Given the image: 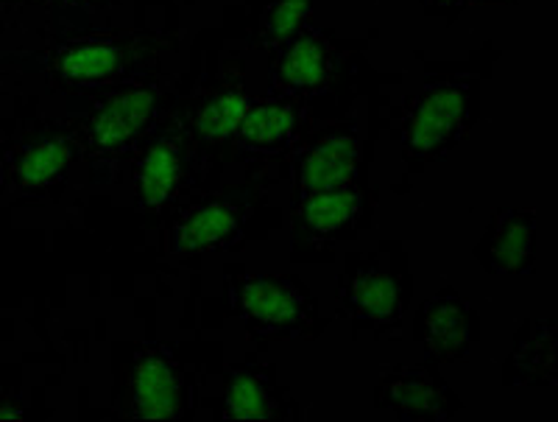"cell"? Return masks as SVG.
<instances>
[{"mask_svg": "<svg viewBox=\"0 0 558 422\" xmlns=\"http://www.w3.org/2000/svg\"><path fill=\"white\" fill-rule=\"evenodd\" d=\"M132 53L134 46L123 39H84L57 48L48 57V71L70 87H96L121 79L129 71Z\"/></svg>", "mask_w": 558, "mask_h": 422, "instance_id": "cell-1", "label": "cell"}, {"mask_svg": "<svg viewBox=\"0 0 558 422\" xmlns=\"http://www.w3.org/2000/svg\"><path fill=\"white\" fill-rule=\"evenodd\" d=\"M157 96L154 91H123L114 93L104 101L93 123H89V137H93V152L98 157H118L134 143V137L146 129L154 116Z\"/></svg>", "mask_w": 558, "mask_h": 422, "instance_id": "cell-2", "label": "cell"}, {"mask_svg": "<svg viewBox=\"0 0 558 422\" xmlns=\"http://www.w3.org/2000/svg\"><path fill=\"white\" fill-rule=\"evenodd\" d=\"M466 109V91L458 84H438L418 98L405 123V146L413 154H430L456 135Z\"/></svg>", "mask_w": 558, "mask_h": 422, "instance_id": "cell-3", "label": "cell"}, {"mask_svg": "<svg viewBox=\"0 0 558 422\" xmlns=\"http://www.w3.org/2000/svg\"><path fill=\"white\" fill-rule=\"evenodd\" d=\"M357 160H361V141H357V135L343 132V135L324 137L318 146H313L302 157V171H299L302 191L318 193L349 188Z\"/></svg>", "mask_w": 558, "mask_h": 422, "instance_id": "cell-4", "label": "cell"}, {"mask_svg": "<svg viewBox=\"0 0 558 422\" xmlns=\"http://www.w3.org/2000/svg\"><path fill=\"white\" fill-rule=\"evenodd\" d=\"M182 180V152L173 137H154L137 162V198L146 210H162Z\"/></svg>", "mask_w": 558, "mask_h": 422, "instance_id": "cell-5", "label": "cell"}, {"mask_svg": "<svg viewBox=\"0 0 558 422\" xmlns=\"http://www.w3.org/2000/svg\"><path fill=\"white\" fill-rule=\"evenodd\" d=\"M179 403H182V395H179V381L171 364L157 352L143 355L132 381L134 414L146 420H171L182 409Z\"/></svg>", "mask_w": 558, "mask_h": 422, "instance_id": "cell-6", "label": "cell"}, {"mask_svg": "<svg viewBox=\"0 0 558 422\" xmlns=\"http://www.w3.org/2000/svg\"><path fill=\"white\" fill-rule=\"evenodd\" d=\"M238 232V210L229 198L207 202L193 210L171 236V255H196L213 250L218 243H227Z\"/></svg>", "mask_w": 558, "mask_h": 422, "instance_id": "cell-7", "label": "cell"}, {"mask_svg": "<svg viewBox=\"0 0 558 422\" xmlns=\"http://www.w3.org/2000/svg\"><path fill=\"white\" fill-rule=\"evenodd\" d=\"M73 148L62 135H45L26 143L12 162V182L23 191L48 188L62 177L68 168Z\"/></svg>", "mask_w": 558, "mask_h": 422, "instance_id": "cell-8", "label": "cell"}, {"mask_svg": "<svg viewBox=\"0 0 558 422\" xmlns=\"http://www.w3.org/2000/svg\"><path fill=\"white\" fill-rule=\"evenodd\" d=\"M241 305L254 322L266 327H296L302 322V302L291 288L279 282L254 277L241 288Z\"/></svg>", "mask_w": 558, "mask_h": 422, "instance_id": "cell-9", "label": "cell"}, {"mask_svg": "<svg viewBox=\"0 0 558 422\" xmlns=\"http://www.w3.org/2000/svg\"><path fill=\"white\" fill-rule=\"evenodd\" d=\"M293 126H296V109H293V104H260V107H252L243 116L235 135L246 148L277 152V148H282L291 141Z\"/></svg>", "mask_w": 558, "mask_h": 422, "instance_id": "cell-10", "label": "cell"}, {"mask_svg": "<svg viewBox=\"0 0 558 422\" xmlns=\"http://www.w3.org/2000/svg\"><path fill=\"white\" fill-rule=\"evenodd\" d=\"M327 73H330V57L318 37H302L291 43L277 64L279 84H286L291 91L322 87Z\"/></svg>", "mask_w": 558, "mask_h": 422, "instance_id": "cell-11", "label": "cell"}, {"mask_svg": "<svg viewBox=\"0 0 558 422\" xmlns=\"http://www.w3.org/2000/svg\"><path fill=\"white\" fill-rule=\"evenodd\" d=\"M357 213H361V196L349 188L305 193V205H302V218L313 232L341 230Z\"/></svg>", "mask_w": 558, "mask_h": 422, "instance_id": "cell-12", "label": "cell"}, {"mask_svg": "<svg viewBox=\"0 0 558 422\" xmlns=\"http://www.w3.org/2000/svg\"><path fill=\"white\" fill-rule=\"evenodd\" d=\"M248 112V96L235 87V91H223L209 98L196 116V132L204 141H227L235 137L243 116Z\"/></svg>", "mask_w": 558, "mask_h": 422, "instance_id": "cell-13", "label": "cell"}, {"mask_svg": "<svg viewBox=\"0 0 558 422\" xmlns=\"http://www.w3.org/2000/svg\"><path fill=\"white\" fill-rule=\"evenodd\" d=\"M427 325V341H430L433 352L452 359L466 345V316L463 308L456 300H436L427 308L425 316Z\"/></svg>", "mask_w": 558, "mask_h": 422, "instance_id": "cell-14", "label": "cell"}, {"mask_svg": "<svg viewBox=\"0 0 558 422\" xmlns=\"http://www.w3.org/2000/svg\"><path fill=\"white\" fill-rule=\"evenodd\" d=\"M349 302L368 319H388L397 311V286L386 272H361L349 286Z\"/></svg>", "mask_w": 558, "mask_h": 422, "instance_id": "cell-15", "label": "cell"}, {"mask_svg": "<svg viewBox=\"0 0 558 422\" xmlns=\"http://www.w3.org/2000/svg\"><path fill=\"white\" fill-rule=\"evenodd\" d=\"M533 221L527 213L508 210L495 238V263L502 272H520L531 257Z\"/></svg>", "mask_w": 558, "mask_h": 422, "instance_id": "cell-16", "label": "cell"}, {"mask_svg": "<svg viewBox=\"0 0 558 422\" xmlns=\"http://www.w3.org/2000/svg\"><path fill=\"white\" fill-rule=\"evenodd\" d=\"M388 400L402 417H441V397L433 389L430 377L422 372H405L391 384Z\"/></svg>", "mask_w": 558, "mask_h": 422, "instance_id": "cell-17", "label": "cell"}, {"mask_svg": "<svg viewBox=\"0 0 558 422\" xmlns=\"http://www.w3.org/2000/svg\"><path fill=\"white\" fill-rule=\"evenodd\" d=\"M227 414L232 420H268L274 403L254 375H235L227 389Z\"/></svg>", "mask_w": 558, "mask_h": 422, "instance_id": "cell-18", "label": "cell"}, {"mask_svg": "<svg viewBox=\"0 0 558 422\" xmlns=\"http://www.w3.org/2000/svg\"><path fill=\"white\" fill-rule=\"evenodd\" d=\"M307 12H311V0H274L263 17V37L282 43L305 23Z\"/></svg>", "mask_w": 558, "mask_h": 422, "instance_id": "cell-19", "label": "cell"}, {"mask_svg": "<svg viewBox=\"0 0 558 422\" xmlns=\"http://www.w3.org/2000/svg\"><path fill=\"white\" fill-rule=\"evenodd\" d=\"M433 3H441V7H447V3H452V0H433Z\"/></svg>", "mask_w": 558, "mask_h": 422, "instance_id": "cell-20", "label": "cell"}]
</instances>
